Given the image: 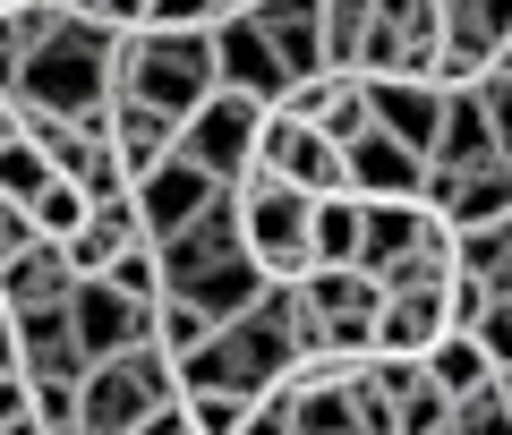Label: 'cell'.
<instances>
[{
  "instance_id": "obj_1",
  "label": "cell",
  "mask_w": 512,
  "mask_h": 435,
  "mask_svg": "<svg viewBox=\"0 0 512 435\" xmlns=\"http://www.w3.org/2000/svg\"><path fill=\"white\" fill-rule=\"evenodd\" d=\"M120 26L103 18H60L52 35L35 43L26 60V86L18 103H43V111H69V120H103L111 94H120Z\"/></svg>"
},
{
  "instance_id": "obj_2",
  "label": "cell",
  "mask_w": 512,
  "mask_h": 435,
  "mask_svg": "<svg viewBox=\"0 0 512 435\" xmlns=\"http://www.w3.org/2000/svg\"><path fill=\"white\" fill-rule=\"evenodd\" d=\"M214 86H222L214 26H137V35L120 43V94L163 103L171 120H188Z\"/></svg>"
},
{
  "instance_id": "obj_3",
  "label": "cell",
  "mask_w": 512,
  "mask_h": 435,
  "mask_svg": "<svg viewBox=\"0 0 512 435\" xmlns=\"http://www.w3.org/2000/svg\"><path fill=\"white\" fill-rule=\"evenodd\" d=\"M239 231H248V256L274 282H308L316 273V197L291 180H248L239 188Z\"/></svg>"
},
{
  "instance_id": "obj_4",
  "label": "cell",
  "mask_w": 512,
  "mask_h": 435,
  "mask_svg": "<svg viewBox=\"0 0 512 435\" xmlns=\"http://www.w3.org/2000/svg\"><path fill=\"white\" fill-rule=\"evenodd\" d=\"M265 120H274V103H256V94H239V86H214V94L180 120V154H188L197 171H214L222 188H239V180H256Z\"/></svg>"
},
{
  "instance_id": "obj_5",
  "label": "cell",
  "mask_w": 512,
  "mask_h": 435,
  "mask_svg": "<svg viewBox=\"0 0 512 435\" xmlns=\"http://www.w3.org/2000/svg\"><path fill=\"white\" fill-rule=\"evenodd\" d=\"M299 299H308L316 350H350V359H367V350H376L384 273H367V265H316L308 282H299Z\"/></svg>"
},
{
  "instance_id": "obj_6",
  "label": "cell",
  "mask_w": 512,
  "mask_h": 435,
  "mask_svg": "<svg viewBox=\"0 0 512 435\" xmlns=\"http://www.w3.org/2000/svg\"><path fill=\"white\" fill-rule=\"evenodd\" d=\"M256 180H291V188H308V197H350V145L325 137L316 120L274 111V120H265V145H256Z\"/></svg>"
},
{
  "instance_id": "obj_7",
  "label": "cell",
  "mask_w": 512,
  "mask_h": 435,
  "mask_svg": "<svg viewBox=\"0 0 512 435\" xmlns=\"http://www.w3.org/2000/svg\"><path fill=\"white\" fill-rule=\"evenodd\" d=\"M436 60H444V0H376L359 77H436Z\"/></svg>"
},
{
  "instance_id": "obj_8",
  "label": "cell",
  "mask_w": 512,
  "mask_h": 435,
  "mask_svg": "<svg viewBox=\"0 0 512 435\" xmlns=\"http://www.w3.org/2000/svg\"><path fill=\"white\" fill-rule=\"evenodd\" d=\"M427 205H436L453 231H495V222H512V154H487V163H461V171L427 163Z\"/></svg>"
},
{
  "instance_id": "obj_9",
  "label": "cell",
  "mask_w": 512,
  "mask_h": 435,
  "mask_svg": "<svg viewBox=\"0 0 512 435\" xmlns=\"http://www.w3.org/2000/svg\"><path fill=\"white\" fill-rule=\"evenodd\" d=\"M103 145H111V163L128 171V188H137V180H154V171L180 154V120H171L163 103L111 94V111H103Z\"/></svg>"
},
{
  "instance_id": "obj_10",
  "label": "cell",
  "mask_w": 512,
  "mask_h": 435,
  "mask_svg": "<svg viewBox=\"0 0 512 435\" xmlns=\"http://www.w3.org/2000/svg\"><path fill=\"white\" fill-rule=\"evenodd\" d=\"M69 316H77V342H86V359H120V350L154 342V308H137V299H128V290H111L103 273H86V282H77Z\"/></svg>"
},
{
  "instance_id": "obj_11",
  "label": "cell",
  "mask_w": 512,
  "mask_h": 435,
  "mask_svg": "<svg viewBox=\"0 0 512 435\" xmlns=\"http://www.w3.org/2000/svg\"><path fill=\"white\" fill-rule=\"evenodd\" d=\"M453 325V290L444 282H393L384 290V316H376V350H402V359H427Z\"/></svg>"
},
{
  "instance_id": "obj_12",
  "label": "cell",
  "mask_w": 512,
  "mask_h": 435,
  "mask_svg": "<svg viewBox=\"0 0 512 435\" xmlns=\"http://www.w3.org/2000/svg\"><path fill=\"white\" fill-rule=\"evenodd\" d=\"M214 60H222V86L256 94V103H282V94H291V69H282L274 35H265L256 18H222L214 26Z\"/></svg>"
},
{
  "instance_id": "obj_13",
  "label": "cell",
  "mask_w": 512,
  "mask_h": 435,
  "mask_svg": "<svg viewBox=\"0 0 512 435\" xmlns=\"http://www.w3.org/2000/svg\"><path fill=\"white\" fill-rule=\"evenodd\" d=\"M214 197H231V188H222L214 171H197L188 154H171V163L154 171V180H137V214H146V231H154V239L188 231V222H197Z\"/></svg>"
},
{
  "instance_id": "obj_14",
  "label": "cell",
  "mask_w": 512,
  "mask_h": 435,
  "mask_svg": "<svg viewBox=\"0 0 512 435\" xmlns=\"http://www.w3.org/2000/svg\"><path fill=\"white\" fill-rule=\"evenodd\" d=\"M367 86H376V128H384V137H402V145H419V154H436L453 86H436V77H367Z\"/></svg>"
},
{
  "instance_id": "obj_15",
  "label": "cell",
  "mask_w": 512,
  "mask_h": 435,
  "mask_svg": "<svg viewBox=\"0 0 512 435\" xmlns=\"http://www.w3.org/2000/svg\"><path fill=\"white\" fill-rule=\"evenodd\" d=\"M350 197H427V154L402 137H384V128H367V137H350Z\"/></svg>"
},
{
  "instance_id": "obj_16",
  "label": "cell",
  "mask_w": 512,
  "mask_h": 435,
  "mask_svg": "<svg viewBox=\"0 0 512 435\" xmlns=\"http://www.w3.org/2000/svg\"><path fill=\"white\" fill-rule=\"evenodd\" d=\"M77 282H86V273L69 265L60 239H26V248L0 265V299H9V308H52V299H69Z\"/></svg>"
},
{
  "instance_id": "obj_17",
  "label": "cell",
  "mask_w": 512,
  "mask_h": 435,
  "mask_svg": "<svg viewBox=\"0 0 512 435\" xmlns=\"http://www.w3.org/2000/svg\"><path fill=\"white\" fill-rule=\"evenodd\" d=\"M77 299V290H69ZM69 299H52V308H18V333H26V376H86V342H77V316Z\"/></svg>"
},
{
  "instance_id": "obj_18",
  "label": "cell",
  "mask_w": 512,
  "mask_h": 435,
  "mask_svg": "<svg viewBox=\"0 0 512 435\" xmlns=\"http://www.w3.org/2000/svg\"><path fill=\"white\" fill-rule=\"evenodd\" d=\"M367 205V239H359V265L367 273H393L410 248H419V231H427V197H359Z\"/></svg>"
},
{
  "instance_id": "obj_19",
  "label": "cell",
  "mask_w": 512,
  "mask_h": 435,
  "mask_svg": "<svg viewBox=\"0 0 512 435\" xmlns=\"http://www.w3.org/2000/svg\"><path fill=\"white\" fill-rule=\"evenodd\" d=\"M487 154H504L495 145V120H487V94L478 86H453V103H444V137L427 163L436 171H461V163H487Z\"/></svg>"
},
{
  "instance_id": "obj_20",
  "label": "cell",
  "mask_w": 512,
  "mask_h": 435,
  "mask_svg": "<svg viewBox=\"0 0 512 435\" xmlns=\"http://www.w3.org/2000/svg\"><path fill=\"white\" fill-rule=\"evenodd\" d=\"M427 376L444 384V401H470V393H487V384H495V359L478 350V333H444V342L427 350Z\"/></svg>"
},
{
  "instance_id": "obj_21",
  "label": "cell",
  "mask_w": 512,
  "mask_h": 435,
  "mask_svg": "<svg viewBox=\"0 0 512 435\" xmlns=\"http://www.w3.org/2000/svg\"><path fill=\"white\" fill-rule=\"evenodd\" d=\"M367 205L359 197H316V265H359Z\"/></svg>"
},
{
  "instance_id": "obj_22",
  "label": "cell",
  "mask_w": 512,
  "mask_h": 435,
  "mask_svg": "<svg viewBox=\"0 0 512 435\" xmlns=\"http://www.w3.org/2000/svg\"><path fill=\"white\" fill-rule=\"evenodd\" d=\"M103 282H111V290H128L137 308H163V299H171V273H163V239H137L128 256H111V265H103Z\"/></svg>"
},
{
  "instance_id": "obj_23",
  "label": "cell",
  "mask_w": 512,
  "mask_h": 435,
  "mask_svg": "<svg viewBox=\"0 0 512 435\" xmlns=\"http://www.w3.org/2000/svg\"><path fill=\"white\" fill-rule=\"evenodd\" d=\"M86 214H94V188H86V180H52L35 205H26V222H35L43 239H60V248L86 231Z\"/></svg>"
},
{
  "instance_id": "obj_24",
  "label": "cell",
  "mask_w": 512,
  "mask_h": 435,
  "mask_svg": "<svg viewBox=\"0 0 512 435\" xmlns=\"http://www.w3.org/2000/svg\"><path fill=\"white\" fill-rule=\"evenodd\" d=\"M376 35V0H325V60L359 77V52Z\"/></svg>"
},
{
  "instance_id": "obj_25",
  "label": "cell",
  "mask_w": 512,
  "mask_h": 435,
  "mask_svg": "<svg viewBox=\"0 0 512 435\" xmlns=\"http://www.w3.org/2000/svg\"><path fill=\"white\" fill-rule=\"evenodd\" d=\"M214 333H222V325H214V316L197 308V299H180V290H171L163 308H154V342H163V350H171V359H180V367L197 359V350L214 342Z\"/></svg>"
},
{
  "instance_id": "obj_26",
  "label": "cell",
  "mask_w": 512,
  "mask_h": 435,
  "mask_svg": "<svg viewBox=\"0 0 512 435\" xmlns=\"http://www.w3.org/2000/svg\"><path fill=\"white\" fill-rule=\"evenodd\" d=\"M256 401L265 393H231V384H205V393H188L180 410H188V435H239L256 418Z\"/></svg>"
},
{
  "instance_id": "obj_27",
  "label": "cell",
  "mask_w": 512,
  "mask_h": 435,
  "mask_svg": "<svg viewBox=\"0 0 512 435\" xmlns=\"http://www.w3.org/2000/svg\"><path fill=\"white\" fill-rule=\"evenodd\" d=\"M60 171H52V154H43L35 137H9L0 145V197H18V205H35L43 188H52Z\"/></svg>"
},
{
  "instance_id": "obj_28",
  "label": "cell",
  "mask_w": 512,
  "mask_h": 435,
  "mask_svg": "<svg viewBox=\"0 0 512 435\" xmlns=\"http://www.w3.org/2000/svg\"><path fill=\"white\" fill-rule=\"evenodd\" d=\"M453 435H512V401H504V376H495L487 393L453 401Z\"/></svg>"
},
{
  "instance_id": "obj_29",
  "label": "cell",
  "mask_w": 512,
  "mask_h": 435,
  "mask_svg": "<svg viewBox=\"0 0 512 435\" xmlns=\"http://www.w3.org/2000/svg\"><path fill=\"white\" fill-rule=\"evenodd\" d=\"M478 350L495 359V376L512 367V299H487V316H478Z\"/></svg>"
},
{
  "instance_id": "obj_30",
  "label": "cell",
  "mask_w": 512,
  "mask_h": 435,
  "mask_svg": "<svg viewBox=\"0 0 512 435\" xmlns=\"http://www.w3.org/2000/svg\"><path fill=\"white\" fill-rule=\"evenodd\" d=\"M146 26H222V0H154Z\"/></svg>"
},
{
  "instance_id": "obj_31",
  "label": "cell",
  "mask_w": 512,
  "mask_h": 435,
  "mask_svg": "<svg viewBox=\"0 0 512 435\" xmlns=\"http://www.w3.org/2000/svg\"><path fill=\"white\" fill-rule=\"evenodd\" d=\"M478 94H487V120H495V145H504V154H512V77H487V86H478Z\"/></svg>"
},
{
  "instance_id": "obj_32",
  "label": "cell",
  "mask_w": 512,
  "mask_h": 435,
  "mask_svg": "<svg viewBox=\"0 0 512 435\" xmlns=\"http://www.w3.org/2000/svg\"><path fill=\"white\" fill-rule=\"evenodd\" d=\"M265 26H325V0H265Z\"/></svg>"
},
{
  "instance_id": "obj_33",
  "label": "cell",
  "mask_w": 512,
  "mask_h": 435,
  "mask_svg": "<svg viewBox=\"0 0 512 435\" xmlns=\"http://www.w3.org/2000/svg\"><path fill=\"white\" fill-rule=\"evenodd\" d=\"M239 435H291V410H282V393H265V401H256V418H248Z\"/></svg>"
},
{
  "instance_id": "obj_34",
  "label": "cell",
  "mask_w": 512,
  "mask_h": 435,
  "mask_svg": "<svg viewBox=\"0 0 512 435\" xmlns=\"http://www.w3.org/2000/svg\"><path fill=\"white\" fill-rule=\"evenodd\" d=\"M0 376H26V333H18V316L0 325Z\"/></svg>"
},
{
  "instance_id": "obj_35",
  "label": "cell",
  "mask_w": 512,
  "mask_h": 435,
  "mask_svg": "<svg viewBox=\"0 0 512 435\" xmlns=\"http://www.w3.org/2000/svg\"><path fill=\"white\" fill-rule=\"evenodd\" d=\"M26 401H35V376H0V427H9Z\"/></svg>"
},
{
  "instance_id": "obj_36",
  "label": "cell",
  "mask_w": 512,
  "mask_h": 435,
  "mask_svg": "<svg viewBox=\"0 0 512 435\" xmlns=\"http://www.w3.org/2000/svg\"><path fill=\"white\" fill-rule=\"evenodd\" d=\"M9 137H26V120H18V94H0V145Z\"/></svg>"
},
{
  "instance_id": "obj_37",
  "label": "cell",
  "mask_w": 512,
  "mask_h": 435,
  "mask_svg": "<svg viewBox=\"0 0 512 435\" xmlns=\"http://www.w3.org/2000/svg\"><path fill=\"white\" fill-rule=\"evenodd\" d=\"M256 9H265V0H222V18H256Z\"/></svg>"
},
{
  "instance_id": "obj_38",
  "label": "cell",
  "mask_w": 512,
  "mask_h": 435,
  "mask_svg": "<svg viewBox=\"0 0 512 435\" xmlns=\"http://www.w3.org/2000/svg\"><path fill=\"white\" fill-rule=\"evenodd\" d=\"M495 77H512V43H504V52H495Z\"/></svg>"
},
{
  "instance_id": "obj_39",
  "label": "cell",
  "mask_w": 512,
  "mask_h": 435,
  "mask_svg": "<svg viewBox=\"0 0 512 435\" xmlns=\"http://www.w3.org/2000/svg\"><path fill=\"white\" fill-rule=\"evenodd\" d=\"M18 9H35V0H0V18H18Z\"/></svg>"
},
{
  "instance_id": "obj_40",
  "label": "cell",
  "mask_w": 512,
  "mask_h": 435,
  "mask_svg": "<svg viewBox=\"0 0 512 435\" xmlns=\"http://www.w3.org/2000/svg\"><path fill=\"white\" fill-rule=\"evenodd\" d=\"M427 435H453V418H444V427H427Z\"/></svg>"
},
{
  "instance_id": "obj_41",
  "label": "cell",
  "mask_w": 512,
  "mask_h": 435,
  "mask_svg": "<svg viewBox=\"0 0 512 435\" xmlns=\"http://www.w3.org/2000/svg\"><path fill=\"white\" fill-rule=\"evenodd\" d=\"M504 401H512V367H504Z\"/></svg>"
}]
</instances>
